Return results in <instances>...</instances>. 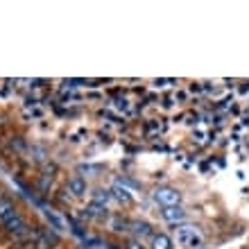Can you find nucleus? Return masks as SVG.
I'll return each instance as SVG.
<instances>
[{
  "label": "nucleus",
  "mask_w": 249,
  "mask_h": 249,
  "mask_svg": "<svg viewBox=\"0 0 249 249\" xmlns=\"http://www.w3.org/2000/svg\"><path fill=\"white\" fill-rule=\"evenodd\" d=\"M175 233H177L179 243L190 249H197L202 245V236H199V231H197L195 224H177V227H175Z\"/></svg>",
  "instance_id": "nucleus-1"
},
{
  "label": "nucleus",
  "mask_w": 249,
  "mask_h": 249,
  "mask_svg": "<svg viewBox=\"0 0 249 249\" xmlns=\"http://www.w3.org/2000/svg\"><path fill=\"white\" fill-rule=\"evenodd\" d=\"M152 197H154V202L161 204L163 209H168V206H179V202H181V193H179L177 188H172V186H159V188L152 193Z\"/></svg>",
  "instance_id": "nucleus-2"
},
{
  "label": "nucleus",
  "mask_w": 249,
  "mask_h": 249,
  "mask_svg": "<svg viewBox=\"0 0 249 249\" xmlns=\"http://www.w3.org/2000/svg\"><path fill=\"white\" fill-rule=\"evenodd\" d=\"M57 243H59V236L53 233V231H48V229H39L36 231V236H34V245H36V249H53Z\"/></svg>",
  "instance_id": "nucleus-3"
},
{
  "label": "nucleus",
  "mask_w": 249,
  "mask_h": 249,
  "mask_svg": "<svg viewBox=\"0 0 249 249\" xmlns=\"http://www.w3.org/2000/svg\"><path fill=\"white\" fill-rule=\"evenodd\" d=\"M161 217H163L165 222H170V224H181L186 220V211L184 209H179V206H168V209L161 211Z\"/></svg>",
  "instance_id": "nucleus-4"
},
{
  "label": "nucleus",
  "mask_w": 249,
  "mask_h": 249,
  "mask_svg": "<svg viewBox=\"0 0 249 249\" xmlns=\"http://www.w3.org/2000/svg\"><path fill=\"white\" fill-rule=\"evenodd\" d=\"M129 231L134 233L136 238H147V236H154V231H152L150 222H145V220H131L129 222Z\"/></svg>",
  "instance_id": "nucleus-5"
},
{
  "label": "nucleus",
  "mask_w": 249,
  "mask_h": 249,
  "mask_svg": "<svg viewBox=\"0 0 249 249\" xmlns=\"http://www.w3.org/2000/svg\"><path fill=\"white\" fill-rule=\"evenodd\" d=\"M68 190H71L75 197H84L86 195V179L82 175H72L68 179Z\"/></svg>",
  "instance_id": "nucleus-6"
},
{
  "label": "nucleus",
  "mask_w": 249,
  "mask_h": 249,
  "mask_svg": "<svg viewBox=\"0 0 249 249\" xmlns=\"http://www.w3.org/2000/svg\"><path fill=\"white\" fill-rule=\"evenodd\" d=\"M111 197L113 199H118L120 204H131V193L124 188L123 184H113L111 188Z\"/></svg>",
  "instance_id": "nucleus-7"
},
{
  "label": "nucleus",
  "mask_w": 249,
  "mask_h": 249,
  "mask_svg": "<svg viewBox=\"0 0 249 249\" xmlns=\"http://www.w3.org/2000/svg\"><path fill=\"white\" fill-rule=\"evenodd\" d=\"M150 247L152 249H172V240H170V236H165V233H154Z\"/></svg>",
  "instance_id": "nucleus-8"
},
{
  "label": "nucleus",
  "mask_w": 249,
  "mask_h": 249,
  "mask_svg": "<svg viewBox=\"0 0 249 249\" xmlns=\"http://www.w3.org/2000/svg\"><path fill=\"white\" fill-rule=\"evenodd\" d=\"M109 227H111V231H116V233H120V231H129V222L123 220V215H113L111 220H109Z\"/></svg>",
  "instance_id": "nucleus-9"
},
{
  "label": "nucleus",
  "mask_w": 249,
  "mask_h": 249,
  "mask_svg": "<svg viewBox=\"0 0 249 249\" xmlns=\"http://www.w3.org/2000/svg\"><path fill=\"white\" fill-rule=\"evenodd\" d=\"M111 199V190H105V188H98L93 193V204H100V206H105L107 202Z\"/></svg>",
  "instance_id": "nucleus-10"
},
{
  "label": "nucleus",
  "mask_w": 249,
  "mask_h": 249,
  "mask_svg": "<svg viewBox=\"0 0 249 249\" xmlns=\"http://www.w3.org/2000/svg\"><path fill=\"white\" fill-rule=\"evenodd\" d=\"M46 217L50 220V222H53V229H54V231H61V229H64V222H61L59 217L54 215L53 211H46Z\"/></svg>",
  "instance_id": "nucleus-11"
},
{
  "label": "nucleus",
  "mask_w": 249,
  "mask_h": 249,
  "mask_svg": "<svg viewBox=\"0 0 249 249\" xmlns=\"http://www.w3.org/2000/svg\"><path fill=\"white\" fill-rule=\"evenodd\" d=\"M100 170H102L100 165H79V172H89V175H95Z\"/></svg>",
  "instance_id": "nucleus-12"
},
{
  "label": "nucleus",
  "mask_w": 249,
  "mask_h": 249,
  "mask_svg": "<svg viewBox=\"0 0 249 249\" xmlns=\"http://www.w3.org/2000/svg\"><path fill=\"white\" fill-rule=\"evenodd\" d=\"M172 84V79H154V86H168Z\"/></svg>",
  "instance_id": "nucleus-13"
},
{
  "label": "nucleus",
  "mask_w": 249,
  "mask_h": 249,
  "mask_svg": "<svg viewBox=\"0 0 249 249\" xmlns=\"http://www.w3.org/2000/svg\"><path fill=\"white\" fill-rule=\"evenodd\" d=\"M127 249H143V245L138 240H131V243H127Z\"/></svg>",
  "instance_id": "nucleus-14"
},
{
  "label": "nucleus",
  "mask_w": 249,
  "mask_h": 249,
  "mask_svg": "<svg viewBox=\"0 0 249 249\" xmlns=\"http://www.w3.org/2000/svg\"><path fill=\"white\" fill-rule=\"evenodd\" d=\"M197 249H213V247H209V245H199Z\"/></svg>",
  "instance_id": "nucleus-15"
},
{
  "label": "nucleus",
  "mask_w": 249,
  "mask_h": 249,
  "mask_svg": "<svg viewBox=\"0 0 249 249\" xmlns=\"http://www.w3.org/2000/svg\"><path fill=\"white\" fill-rule=\"evenodd\" d=\"M0 222H2V220H0Z\"/></svg>",
  "instance_id": "nucleus-16"
}]
</instances>
